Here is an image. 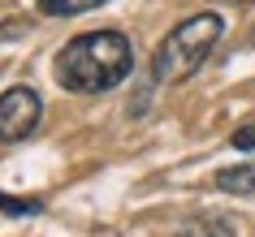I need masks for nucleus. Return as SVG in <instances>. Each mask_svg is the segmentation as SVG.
Here are the masks:
<instances>
[{"mask_svg":"<svg viewBox=\"0 0 255 237\" xmlns=\"http://www.w3.org/2000/svg\"><path fill=\"white\" fill-rule=\"evenodd\" d=\"M134 48L121 30H87L56 52V82L74 95H104L130 78Z\"/></svg>","mask_w":255,"mask_h":237,"instance_id":"obj_1","label":"nucleus"},{"mask_svg":"<svg viewBox=\"0 0 255 237\" xmlns=\"http://www.w3.org/2000/svg\"><path fill=\"white\" fill-rule=\"evenodd\" d=\"M0 207L13 211V216H30V211H39V203H17V198H4V194H0Z\"/></svg>","mask_w":255,"mask_h":237,"instance_id":"obj_8","label":"nucleus"},{"mask_svg":"<svg viewBox=\"0 0 255 237\" xmlns=\"http://www.w3.org/2000/svg\"><path fill=\"white\" fill-rule=\"evenodd\" d=\"M229 147H234V151H255V121H247L242 130H234Z\"/></svg>","mask_w":255,"mask_h":237,"instance_id":"obj_7","label":"nucleus"},{"mask_svg":"<svg viewBox=\"0 0 255 237\" xmlns=\"http://www.w3.org/2000/svg\"><path fill=\"white\" fill-rule=\"evenodd\" d=\"M22 35H26V22H4V26H0V43L4 39H22Z\"/></svg>","mask_w":255,"mask_h":237,"instance_id":"obj_9","label":"nucleus"},{"mask_svg":"<svg viewBox=\"0 0 255 237\" xmlns=\"http://www.w3.org/2000/svg\"><path fill=\"white\" fill-rule=\"evenodd\" d=\"M225 35V17L221 13H190L182 17L169 35L160 39V48L151 52V78L160 86H173V82H186L195 69L212 56V48Z\"/></svg>","mask_w":255,"mask_h":237,"instance_id":"obj_2","label":"nucleus"},{"mask_svg":"<svg viewBox=\"0 0 255 237\" xmlns=\"http://www.w3.org/2000/svg\"><path fill=\"white\" fill-rule=\"evenodd\" d=\"M173 237H238V233H234V224H229L225 216H195V220H186Z\"/></svg>","mask_w":255,"mask_h":237,"instance_id":"obj_5","label":"nucleus"},{"mask_svg":"<svg viewBox=\"0 0 255 237\" xmlns=\"http://www.w3.org/2000/svg\"><path fill=\"white\" fill-rule=\"evenodd\" d=\"M43 117V104L30 86H9L0 95V143H22L35 134Z\"/></svg>","mask_w":255,"mask_h":237,"instance_id":"obj_3","label":"nucleus"},{"mask_svg":"<svg viewBox=\"0 0 255 237\" xmlns=\"http://www.w3.org/2000/svg\"><path fill=\"white\" fill-rule=\"evenodd\" d=\"M251 48H255V30H251Z\"/></svg>","mask_w":255,"mask_h":237,"instance_id":"obj_10","label":"nucleus"},{"mask_svg":"<svg viewBox=\"0 0 255 237\" xmlns=\"http://www.w3.org/2000/svg\"><path fill=\"white\" fill-rule=\"evenodd\" d=\"M100 4H108V0H39V9L52 17H74V13H87V9H100Z\"/></svg>","mask_w":255,"mask_h":237,"instance_id":"obj_6","label":"nucleus"},{"mask_svg":"<svg viewBox=\"0 0 255 237\" xmlns=\"http://www.w3.org/2000/svg\"><path fill=\"white\" fill-rule=\"evenodd\" d=\"M216 190H225V194H255V159L221 168L216 172Z\"/></svg>","mask_w":255,"mask_h":237,"instance_id":"obj_4","label":"nucleus"}]
</instances>
